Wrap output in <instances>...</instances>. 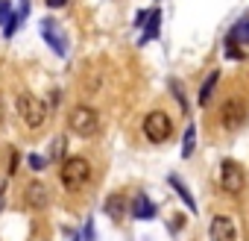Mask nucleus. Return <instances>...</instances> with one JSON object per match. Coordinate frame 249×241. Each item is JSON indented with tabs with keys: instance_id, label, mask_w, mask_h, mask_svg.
<instances>
[{
	"instance_id": "423d86ee",
	"label": "nucleus",
	"mask_w": 249,
	"mask_h": 241,
	"mask_svg": "<svg viewBox=\"0 0 249 241\" xmlns=\"http://www.w3.org/2000/svg\"><path fill=\"white\" fill-rule=\"evenodd\" d=\"M243 120H246V103L237 100V97H229L223 103V109H220V124L226 130H240Z\"/></svg>"
},
{
	"instance_id": "1a4fd4ad",
	"label": "nucleus",
	"mask_w": 249,
	"mask_h": 241,
	"mask_svg": "<svg viewBox=\"0 0 249 241\" xmlns=\"http://www.w3.org/2000/svg\"><path fill=\"white\" fill-rule=\"evenodd\" d=\"M24 200H27V206L30 209H47V188H44V182H30L27 185V194H24Z\"/></svg>"
},
{
	"instance_id": "0eeeda50",
	"label": "nucleus",
	"mask_w": 249,
	"mask_h": 241,
	"mask_svg": "<svg viewBox=\"0 0 249 241\" xmlns=\"http://www.w3.org/2000/svg\"><path fill=\"white\" fill-rule=\"evenodd\" d=\"M208 235H211V241H237V226L229 215H217L208 223Z\"/></svg>"
},
{
	"instance_id": "39448f33",
	"label": "nucleus",
	"mask_w": 249,
	"mask_h": 241,
	"mask_svg": "<svg viewBox=\"0 0 249 241\" xmlns=\"http://www.w3.org/2000/svg\"><path fill=\"white\" fill-rule=\"evenodd\" d=\"M220 185L226 194H240L246 185V174L234 159H223L220 162Z\"/></svg>"
},
{
	"instance_id": "6e6552de",
	"label": "nucleus",
	"mask_w": 249,
	"mask_h": 241,
	"mask_svg": "<svg viewBox=\"0 0 249 241\" xmlns=\"http://www.w3.org/2000/svg\"><path fill=\"white\" fill-rule=\"evenodd\" d=\"M41 36H44V41H47L59 56L68 53V39H65V33L59 30V24H56L53 18H44V21H41Z\"/></svg>"
},
{
	"instance_id": "f257e3e1",
	"label": "nucleus",
	"mask_w": 249,
	"mask_h": 241,
	"mask_svg": "<svg viewBox=\"0 0 249 241\" xmlns=\"http://www.w3.org/2000/svg\"><path fill=\"white\" fill-rule=\"evenodd\" d=\"M59 177H62V185L71 188V191H79L88 180H91V165L85 156H68L59 168Z\"/></svg>"
},
{
	"instance_id": "a211bd4d",
	"label": "nucleus",
	"mask_w": 249,
	"mask_h": 241,
	"mask_svg": "<svg viewBox=\"0 0 249 241\" xmlns=\"http://www.w3.org/2000/svg\"><path fill=\"white\" fill-rule=\"evenodd\" d=\"M27 162H30V168H33V171H44V168H47V162H44L41 156H36V153H33V156H27Z\"/></svg>"
},
{
	"instance_id": "f03ea898",
	"label": "nucleus",
	"mask_w": 249,
	"mask_h": 241,
	"mask_svg": "<svg viewBox=\"0 0 249 241\" xmlns=\"http://www.w3.org/2000/svg\"><path fill=\"white\" fill-rule=\"evenodd\" d=\"M18 115L21 120L30 127V130H41L44 127V120H47V103L38 100L36 94H18Z\"/></svg>"
},
{
	"instance_id": "dca6fc26",
	"label": "nucleus",
	"mask_w": 249,
	"mask_h": 241,
	"mask_svg": "<svg viewBox=\"0 0 249 241\" xmlns=\"http://www.w3.org/2000/svg\"><path fill=\"white\" fill-rule=\"evenodd\" d=\"M106 209H108L111 218H120V215H123V197H120V194H111V197L106 200Z\"/></svg>"
},
{
	"instance_id": "412c9836",
	"label": "nucleus",
	"mask_w": 249,
	"mask_h": 241,
	"mask_svg": "<svg viewBox=\"0 0 249 241\" xmlns=\"http://www.w3.org/2000/svg\"><path fill=\"white\" fill-rule=\"evenodd\" d=\"M85 241H91V221H88V226H85Z\"/></svg>"
},
{
	"instance_id": "2eb2a0df",
	"label": "nucleus",
	"mask_w": 249,
	"mask_h": 241,
	"mask_svg": "<svg viewBox=\"0 0 249 241\" xmlns=\"http://www.w3.org/2000/svg\"><path fill=\"white\" fill-rule=\"evenodd\" d=\"M194 144H196V130H194V124H191V127L185 130V139H182V159H191Z\"/></svg>"
},
{
	"instance_id": "4be33fe9",
	"label": "nucleus",
	"mask_w": 249,
	"mask_h": 241,
	"mask_svg": "<svg viewBox=\"0 0 249 241\" xmlns=\"http://www.w3.org/2000/svg\"><path fill=\"white\" fill-rule=\"evenodd\" d=\"M0 206H3V185H0Z\"/></svg>"
},
{
	"instance_id": "7ed1b4c3",
	"label": "nucleus",
	"mask_w": 249,
	"mask_h": 241,
	"mask_svg": "<svg viewBox=\"0 0 249 241\" xmlns=\"http://www.w3.org/2000/svg\"><path fill=\"white\" fill-rule=\"evenodd\" d=\"M68 124L79 139H91L97 133V127H100V115L91 106H73V112L68 115Z\"/></svg>"
},
{
	"instance_id": "aec40b11",
	"label": "nucleus",
	"mask_w": 249,
	"mask_h": 241,
	"mask_svg": "<svg viewBox=\"0 0 249 241\" xmlns=\"http://www.w3.org/2000/svg\"><path fill=\"white\" fill-rule=\"evenodd\" d=\"M3 118H6V103H3V94H0V124H3Z\"/></svg>"
},
{
	"instance_id": "ddd939ff",
	"label": "nucleus",
	"mask_w": 249,
	"mask_h": 241,
	"mask_svg": "<svg viewBox=\"0 0 249 241\" xmlns=\"http://www.w3.org/2000/svg\"><path fill=\"white\" fill-rule=\"evenodd\" d=\"M217 80H220V71H211V74L205 77V82H202V88H199V106H208V100H211V91H214Z\"/></svg>"
},
{
	"instance_id": "6ab92c4d",
	"label": "nucleus",
	"mask_w": 249,
	"mask_h": 241,
	"mask_svg": "<svg viewBox=\"0 0 249 241\" xmlns=\"http://www.w3.org/2000/svg\"><path fill=\"white\" fill-rule=\"evenodd\" d=\"M44 3H47L50 9H62V6H68V0H44Z\"/></svg>"
},
{
	"instance_id": "9d476101",
	"label": "nucleus",
	"mask_w": 249,
	"mask_h": 241,
	"mask_svg": "<svg viewBox=\"0 0 249 241\" xmlns=\"http://www.w3.org/2000/svg\"><path fill=\"white\" fill-rule=\"evenodd\" d=\"M159 18H161V12H159V9H150V12H141V15H138V21H141V24H147V33L141 36V44L159 36Z\"/></svg>"
},
{
	"instance_id": "9b49d317",
	"label": "nucleus",
	"mask_w": 249,
	"mask_h": 241,
	"mask_svg": "<svg viewBox=\"0 0 249 241\" xmlns=\"http://www.w3.org/2000/svg\"><path fill=\"white\" fill-rule=\"evenodd\" d=\"M132 215L138 218V221H150V218H156V206H153V200L150 197H144V194H138L135 197V203H132Z\"/></svg>"
},
{
	"instance_id": "f8f14e48",
	"label": "nucleus",
	"mask_w": 249,
	"mask_h": 241,
	"mask_svg": "<svg viewBox=\"0 0 249 241\" xmlns=\"http://www.w3.org/2000/svg\"><path fill=\"white\" fill-rule=\"evenodd\" d=\"M167 182H170V185H173V191H176V194L182 197V203H185V206H188V209L194 212V209H196V200H194V197H191V191H188V188L182 185V180H179L176 174H170V177H167Z\"/></svg>"
},
{
	"instance_id": "4468645a",
	"label": "nucleus",
	"mask_w": 249,
	"mask_h": 241,
	"mask_svg": "<svg viewBox=\"0 0 249 241\" xmlns=\"http://www.w3.org/2000/svg\"><path fill=\"white\" fill-rule=\"evenodd\" d=\"M229 41L249 44V18H246V21H237V24L231 27V36H229Z\"/></svg>"
},
{
	"instance_id": "20e7f679",
	"label": "nucleus",
	"mask_w": 249,
	"mask_h": 241,
	"mask_svg": "<svg viewBox=\"0 0 249 241\" xmlns=\"http://www.w3.org/2000/svg\"><path fill=\"white\" fill-rule=\"evenodd\" d=\"M170 133H173V120L167 118V112H150L147 118H144V136L153 141V144H161V141H167L170 139Z\"/></svg>"
},
{
	"instance_id": "f3484780",
	"label": "nucleus",
	"mask_w": 249,
	"mask_h": 241,
	"mask_svg": "<svg viewBox=\"0 0 249 241\" xmlns=\"http://www.w3.org/2000/svg\"><path fill=\"white\" fill-rule=\"evenodd\" d=\"M62 153H65V139L59 136V139H56V144H53V153H50V162H56V159H62Z\"/></svg>"
}]
</instances>
